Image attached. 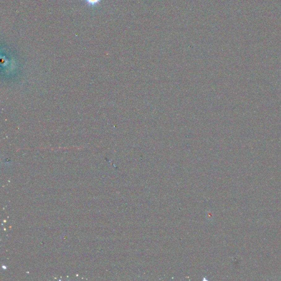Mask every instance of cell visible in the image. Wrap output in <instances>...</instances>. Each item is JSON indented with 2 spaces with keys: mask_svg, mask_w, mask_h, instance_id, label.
Segmentation results:
<instances>
[{
  "mask_svg": "<svg viewBox=\"0 0 281 281\" xmlns=\"http://www.w3.org/2000/svg\"><path fill=\"white\" fill-rule=\"evenodd\" d=\"M87 3L90 6H95L100 2L101 0H85Z\"/></svg>",
  "mask_w": 281,
  "mask_h": 281,
  "instance_id": "6da1fadb",
  "label": "cell"
}]
</instances>
